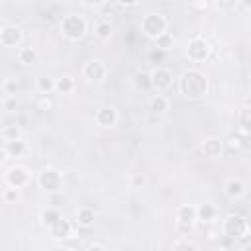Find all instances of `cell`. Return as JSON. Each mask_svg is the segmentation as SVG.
Masks as SVG:
<instances>
[{"mask_svg":"<svg viewBox=\"0 0 251 251\" xmlns=\"http://www.w3.org/2000/svg\"><path fill=\"white\" fill-rule=\"evenodd\" d=\"M178 90L190 100L202 98L208 92V76L198 69H188L178 78Z\"/></svg>","mask_w":251,"mask_h":251,"instance_id":"obj_1","label":"cell"},{"mask_svg":"<svg viewBox=\"0 0 251 251\" xmlns=\"http://www.w3.org/2000/svg\"><path fill=\"white\" fill-rule=\"evenodd\" d=\"M222 231L233 241H247L251 237V224L243 214H227L224 218Z\"/></svg>","mask_w":251,"mask_h":251,"instance_id":"obj_2","label":"cell"},{"mask_svg":"<svg viewBox=\"0 0 251 251\" xmlns=\"http://www.w3.org/2000/svg\"><path fill=\"white\" fill-rule=\"evenodd\" d=\"M61 33L69 41H80L86 35V22H84V18L78 16V14L63 16V20H61Z\"/></svg>","mask_w":251,"mask_h":251,"instance_id":"obj_3","label":"cell"},{"mask_svg":"<svg viewBox=\"0 0 251 251\" xmlns=\"http://www.w3.org/2000/svg\"><path fill=\"white\" fill-rule=\"evenodd\" d=\"M167 31V18L159 12H149L141 18V33L149 39H157Z\"/></svg>","mask_w":251,"mask_h":251,"instance_id":"obj_4","label":"cell"},{"mask_svg":"<svg viewBox=\"0 0 251 251\" xmlns=\"http://www.w3.org/2000/svg\"><path fill=\"white\" fill-rule=\"evenodd\" d=\"M196 208L190 206V204H184L176 210V216H175V229L178 233V237H186L192 229H194V224H196Z\"/></svg>","mask_w":251,"mask_h":251,"instance_id":"obj_5","label":"cell"},{"mask_svg":"<svg viewBox=\"0 0 251 251\" xmlns=\"http://www.w3.org/2000/svg\"><path fill=\"white\" fill-rule=\"evenodd\" d=\"M184 53H186L188 61H192V63H204V61H208L210 55H212V45H210L208 39L196 35V37L188 39Z\"/></svg>","mask_w":251,"mask_h":251,"instance_id":"obj_6","label":"cell"},{"mask_svg":"<svg viewBox=\"0 0 251 251\" xmlns=\"http://www.w3.org/2000/svg\"><path fill=\"white\" fill-rule=\"evenodd\" d=\"M37 184L41 190H45L49 194H57L63 188V175L53 167H45L37 175Z\"/></svg>","mask_w":251,"mask_h":251,"instance_id":"obj_7","label":"cell"},{"mask_svg":"<svg viewBox=\"0 0 251 251\" xmlns=\"http://www.w3.org/2000/svg\"><path fill=\"white\" fill-rule=\"evenodd\" d=\"M29 178H31L29 171L25 167H22V165H12L4 173V182L8 186H12V188H24L29 182Z\"/></svg>","mask_w":251,"mask_h":251,"instance_id":"obj_8","label":"cell"},{"mask_svg":"<svg viewBox=\"0 0 251 251\" xmlns=\"http://www.w3.org/2000/svg\"><path fill=\"white\" fill-rule=\"evenodd\" d=\"M22 41H24V33H22V29L18 25L8 24V25H4L0 29V43L4 47H20Z\"/></svg>","mask_w":251,"mask_h":251,"instance_id":"obj_9","label":"cell"},{"mask_svg":"<svg viewBox=\"0 0 251 251\" xmlns=\"http://www.w3.org/2000/svg\"><path fill=\"white\" fill-rule=\"evenodd\" d=\"M82 76L90 82H100L106 76V65L100 59H90L82 67Z\"/></svg>","mask_w":251,"mask_h":251,"instance_id":"obj_10","label":"cell"},{"mask_svg":"<svg viewBox=\"0 0 251 251\" xmlns=\"http://www.w3.org/2000/svg\"><path fill=\"white\" fill-rule=\"evenodd\" d=\"M151 82H153V88L159 90V92L169 90L173 86V71L167 69V67H157L151 73Z\"/></svg>","mask_w":251,"mask_h":251,"instance_id":"obj_11","label":"cell"},{"mask_svg":"<svg viewBox=\"0 0 251 251\" xmlns=\"http://www.w3.org/2000/svg\"><path fill=\"white\" fill-rule=\"evenodd\" d=\"M224 141L220 139V137H204V141L200 143V151H202V155L206 157V159H218L220 155H222V151H224Z\"/></svg>","mask_w":251,"mask_h":251,"instance_id":"obj_12","label":"cell"},{"mask_svg":"<svg viewBox=\"0 0 251 251\" xmlns=\"http://www.w3.org/2000/svg\"><path fill=\"white\" fill-rule=\"evenodd\" d=\"M94 120H96V124L100 127H114L118 124V112L112 106H102V108L96 110Z\"/></svg>","mask_w":251,"mask_h":251,"instance_id":"obj_13","label":"cell"},{"mask_svg":"<svg viewBox=\"0 0 251 251\" xmlns=\"http://www.w3.org/2000/svg\"><path fill=\"white\" fill-rule=\"evenodd\" d=\"M49 231H51V237H53V239L65 241V239H69V237L73 235V224L61 216V218L49 227Z\"/></svg>","mask_w":251,"mask_h":251,"instance_id":"obj_14","label":"cell"},{"mask_svg":"<svg viewBox=\"0 0 251 251\" xmlns=\"http://www.w3.org/2000/svg\"><path fill=\"white\" fill-rule=\"evenodd\" d=\"M216 216H218V208L210 202H204L196 208V220L202 224H210L212 220H216Z\"/></svg>","mask_w":251,"mask_h":251,"instance_id":"obj_15","label":"cell"},{"mask_svg":"<svg viewBox=\"0 0 251 251\" xmlns=\"http://www.w3.org/2000/svg\"><path fill=\"white\" fill-rule=\"evenodd\" d=\"M237 129L243 135H251V108L243 106L237 112Z\"/></svg>","mask_w":251,"mask_h":251,"instance_id":"obj_16","label":"cell"},{"mask_svg":"<svg viewBox=\"0 0 251 251\" xmlns=\"http://www.w3.org/2000/svg\"><path fill=\"white\" fill-rule=\"evenodd\" d=\"M18 61L22 65H33L37 61V49L33 45H22L18 49Z\"/></svg>","mask_w":251,"mask_h":251,"instance_id":"obj_17","label":"cell"},{"mask_svg":"<svg viewBox=\"0 0 251 251\" xmlns=\"http://www.w3.org/2000/svg\"><path fill=\"white\" fill-rule=\"evenodd\" d=\"M27 145L24 139H16V141H6L4 143V155L8 157H22L25 153Z\"/></svg>","mask_w":251,"mask_h":251,"instance_id":"obj_18","label":"cell"},{"mask_svg":"<svg viewBox=\"0 0 251 251\" xmlns=\"http://www.w3.org/2000/svg\"><path fill=\"white\" fill-rule=\"evenodd\" d=\"M224 188H226V194H227L229 198H239V196L245 194V184H243V180H239V178H229Z\"/></svg>","mask_w":251,"mask_h":251,"instance_id":"obj_19","label":"cell"},{"mask_svg":"<svg viewBox=\"0 0 251 251\" xmlns=\"http://www.w3.org/2000/svg\"><path fill=\"white\" fill-rule=\"evenodd\" d=\"M149 110H151V114L161 116V114H165L169 110V100L163 94H155L151 98V102H149Z\"/></svg>","mask_w":251,"mask_h":251,"instance_id":"obj_20","label":"cell"},{"mask_svg":"<svg viewBox=\"0 0 251 251\" xmlns=\"http://www.w3.org/2000/svg\"><path fill=\"white\" fill-rule=\"evenodd\" d=\"M94 224V210L88 208V206H82L78 212H76V226L80 227H90Z\"/></svg>","mask_w":251,"mask_h":251,"instance_id":"obj_21","label":"cell"},{"mask_svg":"<svg viewBox=\"0 0 251 251\" xmlns=\"http://www.w3.org/2000/svg\"><path fill=\"white\" fill-rule=\"evenodd\" d=\"M112 31H114V27H112V24L106 22V20H100V22L94 25V35H96L98 39H102V41H108V39L112 37Z\"/></svg>","mask_w":251,"mask_h":251,"instance_id":"obj_22","label":"cell"},{"mask_svg":"<svg viewBox=\"0 0 251 251\" xmlns=\"http://www.w3.org/2000/svg\"><path fill=\"white\" fill-rule=\"evenodd\" d=\"M75 90V80L71 78V76H59V78H55V92H59V94H71Z\"/></svg>","mask_w":251,"mask_h":251,"instance_id":"obj_23","label":"cell"},{"mask_svg":"<svg viewBox=\"0 0 251 251\" xmlns=\"http://www.w3.org/2000/svg\"><path fill=\"white\" fill-rule=\"evenodd\" d=\"M2 139L4 143L6 141H16V139H22V127L18 124H8L2 127Z\"/></svg>","mask_w":251,"mask_h":251,"instance_id":"obj_24","label":"cell"},{"mask_svg":"<svg viewBox=\"0 0 251 251\" xmlns=\"http://www.w3.org/2000/svg\"><path fill=\"white\" fill-rule=\"evenodd\" d=\"M59 218H61V214H59L55 208H45V210L39 214V222H41L43 227H51Z\"/></svg>","mask_w":251,"mask_h":251,"instance_id":"obj_25","label":"cell"},{"mask_svg":"<svg viewBox=\"0 0 251 251\" xmlns=\"http://www.w3.org/2000/svg\"><path fill=\"white\" fill-rule=\"evenodd\" d=\"M35 108L41 110V112H49V110H53V108H55V100H53V96H51V94H43V92H39L37 98H35Z\"/></svg>","mask_w":251,"mask_h":251,"instance_id":"obj_26","label":"cell"},{"mask_svg":"<svg viewBox=\"0 0 251 251\" xmlns=\"http://www.w3.org/2000/svg\"><path fill=\"white\" fill-rule=\"evenodd\" d=\"M224 145L229 149V151H239V149H243V145H245V141H243V133H229L227 137H226V141H224Z\"/></svg>","mask_w":251,"mask_h":251,"instance_id":"obj_27","label":"cell"},{"mask_svg":"<svg viewBox=\"0 0 251 251\" xmlns=\"http://www.w3.org/2000/svg\"><path fill=\"white\" fill-rule=\"evenodd\" d=\"M155 41V47L159 49V51H169L173 45H175V37H173V33H169V31H165L163 35H159L157 39H153Z\"/></svg>","mask_w":251,"mask_h":251,"instance_id":"obj_28","label":"cell"},{"mask_svg":"<svg viewBox=\"0 0 251 251\" xmlns=\"http://www.w3.org/2000/svg\"><path fill=\"white\" fill-rule=\"evenodd\" d=\"M35 88L37 92H43V94H51L55 90V80L51 76H39L37 82H35Z\"/></svg>","mask_w":251,"mask_h":251,"instance_id":"obj_29","label":"cell"},{"mask_svg":"<svg viewBox=\"0 0 251 251\" xmlns=\"http://www.w3.org/2000/svg\"><path fill=\"white\" fill-rule=\"evenodd\" d=\"M135 86L139 88V90H151L153 88V82H151V75H147V73H143V71H139V73H135Z\"/></svg>","mask_w":251,"mask_h":251,"instance_id":"obj_30","label":"cell"},{"mask_svg":"<svg viewBox=\"0 0 251 251\" xmlns=\"http://www.w3.org/2000/svg\"><path fill=\"white\" fill-rule=\"evenodd\" d=\"M214 4L220 12H231V10H235V6H239L237 0H214Z\"/></svg>","mask_w":251,"mask_h":251,"instance_id":"obj_31","label":"cell"},{"mask_svg":"<svg viewBox=\"0 0 251 251\" xmlns=\"http://www.w3.org/2000/svg\"><path fill=\"white\" fill-rule=\"evenodd\" d=\"M220 237H224V231L222 229H218V227H208L206 229V239L208 241H220Z\"/></svg>","mask_w":251,"mask_h":251,"instance_id":"obj_32","label":"cell"},{"mask_svg":"<svg viewBox=\"0 0 251 251\" xmlns=\"http://www.w3.org/2000/svg\"><path fill=\"white\" fill-rule=\"evenodd\" d=\"M18 188H12V186H8L6 184V188H4V200L6 202H14L16 200V196H18V192H16Z\"/></svg>","mask_w":251,"mask_h":251,"instance_id":"obj_33","label":"cell"},{"mask_svg":"<svg viewBox=\"0 0 251 251\" xmlns=\"http://www.w3.org/2000/svg\"><path fill=\"white\" fill-rule=\"evenodd\" d=\"M173 249H184V251H194V249H196V245H194V243H190V241H176V243H173Z\"/></svg>","mask_w":251,"mask_h":251,"instance_id":"obj_34","label":"cell"},{"mask_svg":"<svg viewBox=\"0 0 251 251\" xmlns=\"http://www.w3.org/2000/svg\"><path fill=\"white\" fill-rule=\"evenodd\" d=\"M190 6L196 10H206L210 6V0H190Z\"/></svg>","mask_w":251,"mask_h":251,"instance_id":"obj_35","label":"cell"},{"mask_svg":"<svg viewBox=\"0 0 251 251\" xmlns=\"http://www.w3.org/2000/svg\"><path fill=\"white\" fill-rule=\"evenodd\" d=\"M86 249H88V251H96V249H106V245L100 243V241H90V243L86 245Z\"/></svg>","mask_w":251,"mask_h":251,"instance_id":"obj_36","label":"cell"},{"mask_svg":"<svg viewBox=\"0 0 251 251\" xmlns=\"http://www.w3.org/2000/svg\"><path fill=\"white\" fill-rule=\"evenodd\" d=\"M122 6H126V8H131V6H135L139 0H118Z\"/></svg>","mask_w":251,"mask_h":251,"instance_id":"obj_37","label":"cell"},{"mask_svg":"<svg viewBox=\"0 0 251 251\" xmlns=\"http://www.w3.org/2000/svg\"><path fill=\"white\" fill-rule=\"evenodd\" d=\"M82 4H86V6H100L104 0H80Z\"/></svg>","mask_w":251,"mask_h":251,"instance_id":"obj_38","label":"cell"},{"mask_svg":"<svg viewBox=\"0 0 251 251\" xmlns=\"http://www.w3.org/2000/svg\"><path fill=\"white\" fill-rule=\"evenodd\" d=\"M243 10H251V0H237Z\"/></svg>","mask_w":251,"mask_h":251,"instance_id":"obj_39","label":"cell"},{"mask_svg":"<svg viewBox=\"0 0 251 251\" xmlns=\"http://www.w3.org/2000/svg\"><path fill=\"white\" fill-rule=\"evenodd\" d=\"M14 106H16V100H14V98H10V100H6V110H8V112H10V110H12Z\"/></svg>","mask_w":251,"mask_h":251,"instance_id":"obj_40","label":"cell"},{"mask_svg":"<svg viewBox=\"0 0 251 251\" xmlns=\"http://www.w3.org/2000/svg\"><path fill=\"white\" fill-rule=\"evenodd\" d=\"M137 184H143V176H135L133 178V186H137Z\"/></svg>","mask_w":251,"mask_h":251,"instance_id":"obj_41","label":"cell"},{"mask_svg":"<svg viewBox=\"0 0 251 251\" xmlns=\"http://www.w3.org/2000/svg\"><path fill=\"white\" fill-rule=\"evenodd\" d=\"M243 106H249V108H251V94H249V96L245 98V102H243Z\"/></svg>","mask_w":251,"mask_h":251,"instance_id":"obj_42","label":"cell"},{"mask_svg":"<svg viewBox=\"0 0 251 251\" xmlns=\"http://www.w3.org/2000/svg\"><path fill=\"white\" fill-rule=\"evenodd\" d=\"M247 249H251V243H249V245H247Z\"/></svg>","mask_w":251,"mask_h":251,"instance_id":"obj_43","label":"cell"}]
</instances>
